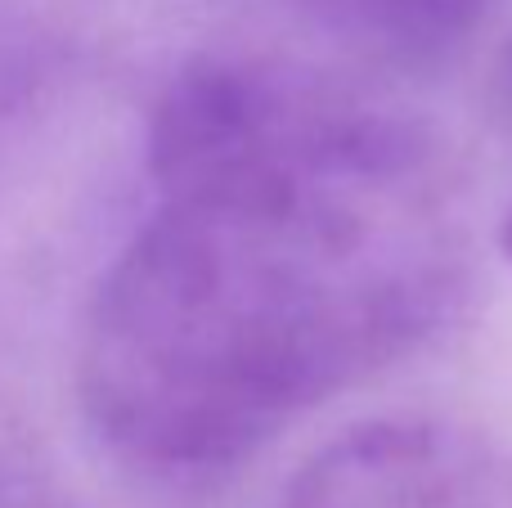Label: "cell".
<instances>
[{
    "mask_svg": "<svg viewBox=\"0 0 512 508\" xmlns=\"http://www.w3.org/2000/svg\"><path fill=\"white\" fill-rule=\"evenodd\" d=\"M158 207L90 302L86 423L153 477L248 464L414 356L463 293L436 140L274 59H198L149 122Z\"/></svg>",
    "mask_w": 512,
    "mask_h": 508,
    "instance_id": "1",
    "label": "cell"
},
{
    "mask_svg": "<svg viewBox=\"0 0 512 508\" xmlns=\"http://www.w3.org/2000/svg\"><path fill=\"white\" fill-rule=\"evenodd\" d=\"M279 508H512V450L463 419L387 414L315 450Z\"/></svg>",
    "mask_w": 512,
    "mask_h": 508,
    "instance_id": "2",
    "label": "cell"
},
{
    "mask_svg": "<svg viewBox=\"0 0 512 508\" xmlns=\"http://www.w3.org/2000/svg\"><path fill=\"white\" fill-rule=\"evenodd\" d=\"M319 32L391 68L454 63L499 0H288Z\"/></svg>",
    "mask_w": 512,
    "mask_h": 508,
    "instance_id": "3",
    "label": "cell"
},
{
    "mask_svg": "<svg viewBox=\"0 0 512 508\" xmlns=\"http://www.w3.org/2000/svg\"><path fill=\"white\" fill-rule=\"evenodd\" d=\"M499 248H504V257L512 261V207L504 212V221H499Z\"/></svg>",
    "mask_w": 512,
    "mask_h": 508,
    "instance_id": "4",
    "label": "cell"
}]
</instances>
